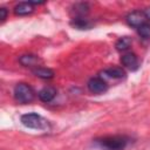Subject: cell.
Returning <instances> with one entry per match:
<instances>
[{"mask_svg": "<svg viewBox=\"0 0 150 150\" xmlns=\"http://www.w3.org/2000/svg\"><path fill=\"white\" fill-rule=\"evenodd\" d=\"M21 123L30 129H39V130H45L49 128V123L46 118L40 116L39 114L35 112H28L21 116Z\"/></svg>", "mask_w": 150, "mask_h": 150, "instance_id": "1", "label": "cell"}, {"mask_svg": "<svg viewBox=\"0 0 150 150\" xmlns=\"http://www.w3.org/2000/svg\"><path fill=\"white\" fill-rule=\"evenodd\" d=\"M34 90L26 83H18L14 87V98L20 103H29L34 100Z\"/></svg>", "mask_w": 150, "mask_h": 150, "instance_id": "2", "label": "cell"}, {"mask_svg": "<svg viewBox=\"0 0 150 150\" xmlns=\"http://www.w3.org/2000/svg\"><path fill=\"white\" fill-rule=\"evenodd\" d=\"M102 146L109 150H122L127 145V138L123 136H107L97 141Z\"/></svg>", "mask_w": 150, "mask_h": 150, "instance_id": "3", "label": "cell"}, {"mask_svg": "<svg viewBox=\"0 0 150 150\" xmlns=\"http://www.w3.org/2000/svg\"><path fill=\"white\" fill-rule=\"evenodd\" d=\"M88 89L93 94H102V93L107 91L108 84L101 77H93L88 81Z\"/></svg>", "mask_w": 150, "mask_h": 150, "instance_id": "4", "label": "cell"}, {"mask_svg": "<svg viewBox=\"0 0 150 150\" xmlns=\"http://www.w3.org/2000/svg\"><path fill=\"white\" fill-rule=\"evenodd\" d=\"M127 21H128V23L130 26H132L135 28H138L139 26H142L145 22H148L144 12H141V11H135V12L129 13L127 15Z\"/></svg>", "mask_w": 150, "mask_h": 150, "instance_id": "5", "label": "cell"}, {"mask_svg": "<svg viewBox=\"0 0 150 150\" xmlns=\"http://www.w3.org/2000/svg\"><path fill=\"white\" fill-rule=\"evenodd\" d=\"M121 62L124 67H127L130 70H136L138 68V59L134 53H125L121 57Z\"/></svg>", "mask_w": 150, "mask_h": 150, "instance_id": "6", "label": "cell"}, {"mask_svg": "<svg viewBox=\"0 0 150 150\" xmlns=\"http://www.w3.org/2000/svg\"><path fill=\"white\" fill-rule=\"evenodd\" d=\"M55 95H56V90H55L53 87H45V88H42V89L39 91V94H38L39 98H40L42 102H50V101L55 97Z\"/></svg>", "mask_w": 150, "mask_h": 150, "instance_id": "7", "label": "cell"}, {"mask_svg": "<svg viewBox=\"0 0 150 150\" xmlns=\"http://www.w3.org/2000/svg\"><path fill=\"white\" fill-rule=\"evenodd\" d=\"M33 74L38 77H41V79H52L54 76V71L47 67H42V66H38L35 68L32 69Z\"/></svg>", "mask_w": 150, "mask_h": 150, "instance_id": "8", "label": "cell"}, {"mask_svg": "<svg viewBox=\"0 0 150 150\" xmlns=\"http://www.w3.org/2000/svg\"><path fill=\"white\" fill-rule=\"evenodd\" d=\"M33 9H34L33 5L29 1H26V2H20L19 5H16L14 8V12L16 15H27L32 13Z\"/></svg>", "mask_w": 150, "mask_h": 150, "instance_id": "9", "label": "cell"}, {"mask_svg": "<svg viewBox=\"0 0 150 150\" xmlns=\"http://www.w3.org/2000/svg\"><path fill=\"white\" fill-rule=\"evenodd\" d=\"M41 60L35 56V55H32V54H27V55H22L20 57V63L22 66H26V67H38V63L40 62Z\"/></svg>", "mask_w": 150, "mask_h": 150, "instance_id": "10", "label": "cell"}, {"mask_svg": "<svg viewBox=\"0 0 150 150\" xmlns=\"http://www.w3.org/2000/svg\"><path fill=\"white\" fill-rule=\"evenodd\" d=\"M103 74H105L108 77H111V79H122L125 76V73L122 68H118V67H114V68H108L103 71Z\"/></svg>", "mask_w": 150, "mask_h": 150, "instance_id": "11", "label": "cell"}, {"mask_svg": "<svg viewBox=\"0 0 150 150\" xmlns=\"http://www.w3.org/2000/svg\"><path fill=\"white\" fill-rule=\"evenodd\" d=\"M130 45H131V40L127 36H124V38H121L116 42V49L120 50V52H124L130 47Z\"/></svg>", "mask_w": 150, "mask_h": 150, "instance_id": "12", "label": "cell"}, {"mask_svg": "<svg viewBox=\"0 0 150 150\" xmlns=\"http://www.w3.org/2000/svg\"><path fill=\"white\" fill-rule=\"evenodd\" d=\"M137 32H138V34H139L142 38L149 39V38H150V23H149V22H145L144 25L139 26V27L137 28Z\"/></svg>", "mask_w": 150, "mask_h": 150, "instance_id": "13", "label": "cell"}, {"mask_svg": "<svg viewBox=\"0 0 150 150\" xmlns=\"http://www.w3.org/2000/svg\"><path fill=\"white\" fill-rule=\"evenodd\" d=\"M6 16H7V9L4 8V7L0 8V20H1V21H5Z\"/></svg>", "mask_w": 150, "mask_h": 150, "instance_id": "14", "label": "cell"}, {"mask_svg": "<svg viewBox=\"0 0 150 150\" xmlns=\"http://www.w3.org/2000/svg\"><path fill=\"white\" fill-rule=\"evenodd\" d=\"M144 14H145V16H146V20H148L149 23H150V7H148V8L144 11Z\"/></svg>", "mask_w": 150, "mask_h": 150, "instance_id": "15", "label": "cell"}]
</instances>
